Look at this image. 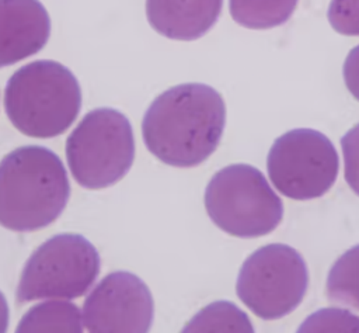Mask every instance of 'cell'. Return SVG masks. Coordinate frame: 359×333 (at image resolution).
<instances>
[{
  "mask_svg": "<svg viewBox=\"0 0 359 333\" xmlns=\"http://www.w3.org/2000/svg\"><path fill=\"white\" fill-rule=\"evenodd\" d=\"M226 104L203 83H184L158 94L149 105L142 135L147 150L174 167H195L219 146Z\"/></svg>",
  "mask_w": 359,
  "mask_h": 333,
  "instance_id": "6da1fadb",
  "label": "cell"
},
{
  "mask_svg": "<svg viewBox=\"0 0 359 333\" xmlns=\"http://www.w3.org/2000/svg\"><path fill=\"white\" fill-rule=\"evenodd\" d=\"M70 183L59 156L28 145L0 160V225L32 232L55 222L67 205Z\"/></svg>",
  "mask_w": 359,
  "mask_h": 333,
  "instance_id": "7a4b0ae2",
  "label": "cell"
},
{
  "mask_svg": "<svg viewBox=\"0 0 359 333\" xmlns=\"http://www.w3.org/2000/svg\"><path fill=\"white\" fill-rule=\"evenodd\" d=\"M80 108V83L72 70L56 60L41 59L21 66L4 90V110L10 122L32 138L63 133Z\"/></svg>",
  "mask_w": 359,
  "mask_h": 333,
  "instance_id": "3957f363",
  "label": "cell"
},
{
  "mask_svg": "<svg viewBox=\"0 0 359 333\" xmlns=\"http://www.w3.org/2000/svg\"><path fill=\"white\" fill-rule=\"evenodd\" d=\"M135 159L129 119L115 108L87 112L66 139V160L76 183L87 190L114 185L126 176Z\"/></svg>",
  "mask_w": 359,
  "mask_h": 333,
  "instance_id": "277c9868",
  "label": "cell"
},
{
  "mask_svg": "<svg viewBox=\"0 0 359 333\" xmlns=\"http://www.w3.org/2000/svg\"><path fill=\"white\" fill-rule=\"evenodd\" d=\"M205 208L219 229L237 237L264 236L283 218V204L265 176L244 163L213 174L205 190Z\"/></svg>",
  "mask_w": 359,
  "mask_h": 333,
  "instance_id": "5b68a950",
  "label": "cell"
},
{
  "mask_svg": "<svg viewBox=\"0 0 359 333\" xmlns=\"http://www.w3.org/2000/svg\"><path fill=\"white\" fill-rule=\"evenodd\" d=\"M101 260L94 244L77 233H59L36 247L24 264L15 299H74L97 280Z\"/></svg>",
  "mask_w": 359,
  "mask_h": 333,
  "instance_id": "8992f818",
  "label": "cell"
},
{
  "mask_svg": "<svg viewBox=\"0 0 359 333\" xmlns=\"http://www.w3.org/2000/svg\"><path fill=\"white\" fill-rule=\"evenodd\" d=\"M309 285L302 254L286 244H268L243 263L236 291L241 302L258 318L279 319L294 311Z\"/></svg>",
  "mask_w": 359,
  "mask_h": 333,
  "instance_id": "52a82bcc",
  "label": "cell"
},
{
  "mask_svg": "<svg viewBox=\"0 0 359 333\" xmlns=\"http://www.w3.org/2000/svg\"><path fill=\"white\" fill-rule=\"evenodd\" d=\"M273 187L299 201L323 197L335 183L339 169L332 142L320 131L296 128L275 139L266 159Z\"/></svg>",
  "mask_w": 359,
  "mask_h": 333,
  "instance_id": "ba28073f",
  "label": "cell"
},
{
  "mask_svg": "<svg viewBox=\"0 0 359 333\" xmlns=\"http://www.w3.org/2000/svg\"><path fill=\"white\" fill-rule=\"evenodd\" d=\"M81 315L88 333H149L154 302L143 280L114 271L90 291Z\"/></svg>",
  "mask_w": 359,
  "mask_h": 333,
  "instance_id": "9c48e42d",
  "label": "cell"
},
{
  "mask_svg": "<svg viewBox=\"0 0 359 333\" xmlns=\"http://www.w3.org/2000/svg\"><path fill=\"white\" fill-rule=\"evenodd\" d=\"M50 35V18L39 0H0V67L39 52Z\"/></svg>",
  "mask_w": 359,
  "mask_h": 333,
  "instance_id": "30bf717a",
  "label": "cell"
},
{
  "mask_svg": "<svg viewBox=\"0 0 359 333\" xmlns=\"http://www.w3.org/2000/svg\"><path fill=\"white\" fill-rule=\"evenodd\" d=\"M222 6L223 0H146V15L160 35L194 41L216 24Z\"/></svg>",
  "mask_w": 359,
  "mask_h": 333,
  "instance_id": "8fae6325",
  "label": "cell"
},
{
  "mask_svg": "<svg viewBox=\"0 0 359 333\" xmlns=\"http://www.w3.org/2000/svg\"><path fill=\"white\" fill-rule=\"evenodd\" d=\"M14 333H83V315L72 302L46 299L24 313Z\"/></svg>",
  "mask_w": 359,
  "mask_h": 333,
  "instance_id": "7c38bea8",
  "label": "cell"
},
{
  "mask_svg": "<svg viewBox=\"0 0 359 333\" xmlns=\"http://www.w3.org/2000/svg\"><path fill=\"white\" fill-rule=\"evenodd\" d=\"M180 333H255L250 318L229 301H216L195 313Z\"/></svg>",
  "mask_w": 359,
  "mask_h": 333,
  "instance_id": "4fadbf2b",
  "label": "cell"
},
{
  "mask_svg": "<svg viewBox=\"0 0 359 333\" xmlns=\"http://www.w3.org/2000/svg\"><path fill=\"white\" fill-rule=\"evenodd\" d=\"M299 0H229L231 18L250 30H269L285 24Z\"/></svg>",
  "mask_w": 359,
  "mask_h": 333,
  "instance_id": "5bb4252c",
  "label": "cell"
},
{
  "mask_svg": "<svg viewBox=\"0 0 359 333\" xmlns=\"http://www.w3.org/2000/svg\"><path fill=\"white\" fill-rule=\"evenodd\" d=\"M327 296L332 303L359 311V244L332 264L327 277Z\"/></svg>",
  "mask_w": 359,
  "mask_h": 333,
  "instance_id": "9a60e30c",
  "label": "cell"
},
{
  "mask_svg": "<svg viewBox=\"0 0 359 333\" xmlns=\"http://www.w3.org/2000/svg\"><path fill=\"white\" fill-rule=\"evenodd\" d=\"M296 333H359V316L341 308H323L307 316Z\"/></svg>",
  "mask_w": 359,
  "mask_h": 333,
  "instance_id": "2e32d148",
  "label": "cell"
},
{
  "mask_svg": "<svg viewBox=\"0 0 359 333\" xmlns=\"http://www.w3.org/2000/svg\"><path fill=\"white\" fill-rule=\"evenodd\" d=\"M327 17L338 34L359 35V0H331Z\"/></svg>",
  "mask_w": 359,
  "mask_h": 333,
  "instance_id": "e0dca14e",
  "label": "cell"
},
{
  "mask_svg": "<svg viewBox=\"0 0 359 333\" xmlns=\"http://www.w3.org/2000/svg\"><path fill=\"white\" fill-rule=\"evenodd\" d=\"M341 148L344 155L345 180L353 192L359 195V124L352 126L341 138Z\"/></svg>",
  "mask_w": 359,
  "mask_h": 333,
  "instance_id": "ac0fdd59",
  "label": "cell"
},
{
  "mask_svg": "<svg viewBox=\"0 0 359 333\" xmlns=\"http://www.w3.org/2000/svg\"><path fill=\"white\" fill-rule=\"evenodd\" d=\"M342 74L348 91L359 101V45L352 48L346 55Z\"/></svg>",
  "mask_w": 359,
  "mask_h": 333,
  "instance_id": "d6986e66",
  "label": "cell"
},
{
  "mask_svg": "<svg viewBox=\"0 0 359 333\" xmlns=\"http://www.w3.org/2000/svg\"><path fill=\"white\" fill-rule=\"evenodd\" d=\"M8 320H10V311L7 301L0 291V333H7L8 329Z\"/></svg>",
  "mask_w": 359,
  "mask_h": 333,
  "instance_id": "ffe728a7",
  "label": "cell"
}]
</instances>
